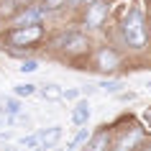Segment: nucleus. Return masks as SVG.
Wrapping results in <instances>:
<instances>
[{
  "instance_id": "6",
  "label": "nucleus",
  "mask_w": 151,
  "mask_h": 151,
  "mask_svg": "<svg viewBox=\"0 0 151 151\" xmlns=\"http://www.w3.org/2000/svg\"><path fill=\"white\" fill-rule=\"evenodd\" d=\"M97 67L105 72H110L118 67V54L113 51V49H103V51H97Z\"/></svg>"
},
{
  "instance_id": "19",
  "label": "nucleus",
  "mask_w": 151,
  "mask_h": 151,
  "mask_svg": "<svg viewBox=\"0 0 151 151\" xmlns=\"http://www.w3.org/2000/svg\"><path fill=\"white\" fill-rule=\"evenodd\" d=\"M62 97L64 100H77V97H80V90H64Z\"/></svg>"
},
{
  "instance_id": "16",
  "label": "nucleus",
  "mask_w": 151,
  "mask_h": 151,
  "mask_svg": "<svg viewBox=\"0 0 151 151\" xmlns=\"http://www.w3.org/2000/svg\"><path fill=\"white\" fill-rule=\"evenodd\" d=\"M100 87H103L105 92H118V90L123 87V82H120V80H113V82H100Z\"/></svg>"
},
{
  "instance_id": "8",
  "label": "nucleus",
  "mask_w": 151,
  "mask_h": 151,
  "mask_svg": "<svg viewBox=\"0 0 151 151\" xmlns=\"http://www.w3.org/2000/svg\"><path fill=\"white\" fill-rule=\"evenodd\" d=\"M105 16H108V5H105V3H95V5L90 8V13H87V23L90 26H100Z\"/></svg>"
},
{
  "instance_id": "20",
  "label": "nucleus",
  "mask_w": 151,
  "mask_h": 151,
  "mask_svg": "<svg viewBox=\"0 0 151 151\" xmlns=\"http://www.w3.org/2000/svg\"><path fill=\"white\" fill-rule=\"evenodd\" d=\"M10 3H13V8H28L33 0H10Z\"/></svg>"
},
{
  "instance_id": "14",
  "label": "nucleus",
  "mask_w": 151,
  "mask_h": 151,
  "mask_svg": "<svg viewBox=\"0 0 151 151\" xmlns=\"http://www.w3.org/2000/svg\"><path fill=\"white\" fill-rule=\"evenodd\" d=\"M87 138H90L87 128H82L80 133H77V136H74V138H72V141H69V149H77V146H80V143H85V141H87Z\"/></svg>"
},
{
  "instance_id": "13",
  "label": "nucleus",
  "mask_w": 151,
  "mask_h": 151,
  "mask_svg": "<svg viewBox=\"0 0 151 151\" xmlns=\"http://www.w3.org/2000/svg\"><path fill=\"white\" fill-rule=\"evenodd\" d=\"M36 69H39V62L36 59H23V62L18 64V72H23V74L26 72H36Z\"/></svg>"
},
{
  "instance_id": "3",
  "label": "nucleus",
  "mask_w": 151,
  "mask_h": 151,
  "mask_svg": "<svg viewBox=\"0 0 151 151\" xmlns=\"http://www.w3.org/2000/svg\"><path fill=\"white\" fill-rule=\"evenodd\" d=\"M44 36V26L36 23V26H21V28H13L10 31V44H16V46H31L36 41Z\"/></svg>"
},
{
  "instance_id": "5",
  "label": "nucleus",
  "mask_w": 151,
  "mask_h": 151,
  "mask_svg": "<svg viewBox=\"0 0 151 151\" xmlns=\"http://www.w3.org/2000/svg\"><path fill=\"white\" fill-rule=\"evenodd\" d=\"M59 138H62V128H59V126L49 128V131H39V149L49 151L51 146H56Z\"/></svg>"
},
{
  "instance_id": "2",
  "label": "nucleus",
  "mask_w": 151,
  "mask_h": 151,
  "mask_svg": "<svg viewBox=\"0 0 151 151\" xmlns=\"http://www.w3.org/2000/svg\"><path fill=\"white\" fill-rule=\"evenodd\" d=\"M54 46L64 49L67 54H82V51H87L90 39L85 33H80V31H67V33H62V36L54 41Z\"/></svg>"
},
{
  "instance_id": "1",
  "label": "nucleus",
  "mask_w": 151,
  "mask_h": 151,
  "mask_svg": "<svg viewBox=\"0 0 151 151\" xmlns=\"http://www.w3.org/2000/svg\"><path fill=\"white\" fill-rule=\"evenodd\" d=\"M120 33H123L126 46L136 49V51L143 49V44H146V23H143V13L138 8H133L126 16V21H123V26H120Z\"/></svg>"
},
{
  "instance_id": "4",
  "label": "nucleus",
  "mask_w": 151,
  "mask_h": 151,
  "mask_svg": "<svg viewBox=\"0 0 151 151\" xmlns=\"http://www.w3.org/2000/svg\"><path fill=\"white\" fill-rule=\"evenodd\" d=\"M44 16H46V10L44 8H33V5H28V8H23V13H18L16 18H13V26L16 28H21V26H36L44 21Z\"/></svg>"
},
{
  "instance_id": "21",
  "label": "nucleus",
  "mask_w": 151,
  "mask_h": 151,
  "mask_svg": "<svg viewBox=\"0 0 151 151\" xmlns=\"http://www.w3.org/2000/svg\"><path fill=\"white\" fill-rule=\"evenodd\" d=\"M67 3H69V5H80L82 0H67Z\"/></svg>"
},
{
  "instance_id": "15",
  "label": "nucleus",
  "mask_w": 151,
  "mask_h": 151,
  "mask_svg": "<svg viewBox=\"0 0 151 151\" xmlns=\"http://www.w3.org/2000/svg\"><path fill=\"white\" fill-rule=\"evenodd\" d=\"M18 143H21V146H26V149H36V146H39V133H33V136H23Z\"/></svg>"
},
{
  "instance_id": "11",
  "label": "nucleus",
  "mask_w": 151,
  "mask_h": 151,
  "mask_svg": "<svg viewBox=\"0 0 151 151\" xmlns=\"http://www.w3.org/2000/svg\"><path fill=\"white\" fill-rule=\"evenodd\" d=\"M85 151H108V136L105 133H97L92 141L87 143V149Z\"/></svg>"
},
{
  "instance_id": "7",
  "label": "nucleus",
  "mask_w": 151,
  "mask_h": 151,
  "mask_svg": "<svg viewBox=\"0 0 151 151\" xmlns=\"http://www.w3.org/2000/svg\"><path fill=\"white\" fill-rule=\"evenodd\" d=\"M87 120H90V105L80 100L72 110V126H87Z\"/></svg>"
},
{
  "instance_id": "22",
  "label": "nucleus",
  "mask_w": 151,
  "mask_h": 151,
  "mask_svg": "<svg viewBox=\"0 0 151 151\" xmlns=\"http://www.w3.org/2000/svg\"><path fill=\"white\" fill-rule=\"evenodd\" d=\"M149 123H151V115H149Z\"/></svg>"
},
{
  "instance_id": "18",
  "label": "nucleus",
  "mask_w": 151,
  "mask_h": 151,
  "mask_svg": "<svg viewBox=\"0 0 151 151\" xmlns=\"http://www.w3.org/2000/svg\"><path fill=\"white\" fill-rule=\"evenodd\" d=\"M5 110H8L10 115H16V113L21 110V105H18V100H8V103H5Z\"/></svg>"
},
{
  "instance_id": "17",
  "label": "nucleus",
  "mask_w": 151,
  "mask_h": 151,
  "mask_svg": "<svg viewBox=\"0 0 151 151\" xmlns=\"http://www.w3.org/2000/svg\"><path fill=\"white\" fill-rule=\"evenodd\" d=\"M62 5H67V0H44V10H59Z\"/></svg>"
},
{
  "instance_id": "9",
  "label": "nucleus",
  "mask_w": 151,
  "mask_h": 151,
  "mask_svg": "<svg viewBox=\"0 0 151 151\" xmlns=\"http://www.w3.org/2000/svg\"><path fill=\"white\" fill-rule=\"evenodd\" d=\"M141 136H143V133L138 131V128H136V131H131L128 136H123V138H120V143H118V149H115V151H131L136 143L141 141Z\"/></svg>"
},
{
  "instance_id": "12",
  "label": "nucleus",
  "mask_w": 151,
  "mask_h": 151,
  "mask_svg": "<svg viewBox=\"0 0 151 151\" xmlns=\"http://www.w3.org/2000/svg\"><path fill=\"white\" fill-rule=\"evenodd\" d=\"M36 85H28V82H26V85H16V90H13V92H16L18 97H31V95H36Z\"/></svg>"
},
{
  "instance_id": "10",
  "label": "nucleus",
  "mask_w": 151,
  "mask_h": 151,
  "mask_svg": "<svg viewBox=\"0 0 151 151\" xmlns=\"http://www.w3.org/2000/svg\"><path fill=\"white\" fill-rule=\"evenodd\" d=\"M36 92H39V95L44 97V100H59L64 90H59V85H44V87H41V90H36Z\"/></svg>"
}]
</instances>
